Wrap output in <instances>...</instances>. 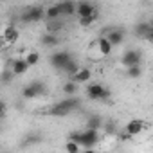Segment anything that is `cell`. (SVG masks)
<instances>
[{"label": "cell", "instance_id": "cell-1", "mask_svg": "<svg viewBox=\"0 0 153 153\" xmlns=\"http://www.w3.org/2000/svg\"><path fill=\"white\" fill-rule=\"evenodd\" d=\"M68 139L70 140H76V142H78L81 148H85V149H92L99 142V131L94 130V128H87L83 131H72L68 135Z\"/></svg>", "mask_w": 153, "mask_h": 153}, {"label": "cell", "instance_id": "cell-2", "mask_svg": "<svg viewBox=\"0 0 153 153\" xmlns=\"http://www.w3.org/2000/svg\"><path fill=\"white\" fill-rule=\"evenodd\" d=\"M79 105H81V103H79V99H78V97H74V96H67V99H63V101L56 103L54 106H51L49 115H54V117H65V115H68L70 112H74Z\"/></svg>", "mask_w": 153, "mask_h": 153}, {"label": "cell", "instance_id": "cell-3", "mask_svg": "<svg viewBox=\"0 0 153 153\" xmlns=\"http://www.w3.org/2000/svg\"><path fill=\"white\" fill-rule=\"evenodd\" d=\"M43 18H45V9H43L42 6L27 7V9L22 13V16H20L22 24H36V22H42Z\"/></svg>", "mask_w": 153, "mask_h": 153}, {"label": "cell", "instance_id": "cell-4", "mask_svg": "<svg viewBox=\"0 0 153 153\" xmlns=\"http://www.w3.org/2000/svg\"><path fill=\"white\" fill-rule=\"evenodd\" d=\"M87 96H88V99H92V101H103V99H108V97H110V92H108L103 85L92 83V85L87 87Z\"/></svg>", "mask_w": 153, "mask_h": 153}, {"label": "cell", "instance_id": "cell-5", "mask_svg": "<svg viewBox=\"0 0 153 153\" xmlns=\"http://www.w3.org/2000/svg\"><path fill=\"white\" fill-rule=\"evenodd\" d=\"M121 61H123V65H124V67H131V65H140V63H142V54H140V51L130 49V51H126V52L123 54Z\"/></svg>", "mask_w": 153, "mask_h": 153}, {"label": "cell", "instance_id": "cell-6", "mask_svg": "<svg viewBox=\"0 0 153 153\" xmlns=\"http://www.w3.org/2000/svg\"><path fill=\"white\" fill-rule=\"evenodd\" d=\"M72 58V54L68 52V51H59V52H54L52 56H51V65L54 67V68H58V70H61V67L68 61Z\"/></svg>", "mask_w": 153, "mask_h": 153}, {"label": "cell", "instance_id": "cell-7", "mask_svg": "<svg viewBox=\"0 0 153 153\" xmlns=\"http://www.w3.org/2000/svg\"><path fill=\"white\" fill-rule=\"evenodd\" d=\"M96 11H97V7L92 2H88V0H81V2L76 4V15H78L79 18L81 16H88V15H92Z\"/></svg>", "mask_w": 153, "mask_h": 153}, {"label": "cell", "instance_id": "cell-8", "mask_svg": "<svg viewBox=\"0 0 153 153\" xmlns=\"http://www.w3.org/2000/svg\"><path fill=\"white\" fill-rule=\"evenodd\" d=\"M105 38L112 43V47L121 45V43L124 42V31H123V29H117V27L108 29V31H106V34H105Z\"/></svg>", "mask_w": 153, "mask_h": 153}, {"label": "cell", "instance_id": "cell-9", "mask_svg": "<svg viewBox=\"0 0 153 153\" xmlns=\"http://www.w3.org/2000/svg\"><path fill=\"white\" fill-rule=\"evenodd\" d=\"M135 34H137L139 38H142V40L151 42V40H153V27H151L148 22H140V24L135 27Z\"/></svg>", "mask_w": 153, "mask_h": 153}, {"label": "cell", "instance_id": "cell-10", "mask_svg": "<svg viewBox=\"0 0 153 153\" xmlns=\"http://www.w3.org/2000/svg\"><path fill=\"white\" fill-rule=\"evenodd\" d=\"M2 38H4L6 45H15L18 42V38H20V33H18V29L15 25H7L4 29V33H2Z\"/></svg>", "mask_w": 153, "mask_h": 153}, {"label": "cell", "instance_id": "cell-11", "mask_svg": "<svg viewBox=\"0 0 153 153\" xmlns=\"http://www.w3.org/2000/svg\"><path fill=\"white\" fill-rule=\"evenodd\" d=\"M9 67H11V72H13V76H22V74H25V72L31 68L24 58H16V59H13V61L9 63Z\"/></svg>", "mask_w": 153, "mask_h": 153}, {"label": "cell", "instance_id": "cell-12", "mask_svg": "<svg viewBox=\"0 0 153 153\" xmlns=\"http://www.w3.org/2000/svg\"><path fill=\"white\" fill-rule=\"evenodd\" d=\"M126 131L131 135V137H135V135H139V133H142V130L146 128V123L142 121V119H131V121H128L126 123Z\"/></svg>", "mask_w": 153, "mask_h": 153}, {"label": "cell", "instance_id": "cell-13", "mask_svg": "<svg viewBox=\"0 0 153 153\" xmlns=\"http://www.w3.org/2000/svg\"><path fill=\"white\" fill-rule=\"evenodd\" d=\"M72 81H76V83H85V81H90V78H92V72H90V68H85V67H79L78 70H76L72 76Z\"/></svg>", "mask_w": 153, "mask_h": 153}, {"label": "cell", "instance_id": "cell-14", "mask_svg": "<svg viewBox=\"0 0 153 153\" xmlns=\"http://www.w3.org/2000/svg\"><path fill=\"white\" fill-rule=\"evenodd\" d=\"M58 7H59V13L65 15V16L76 15V2L74 0H63L61 4H58Z\"/></svg>", "mask_w": 153, "mask_h": 153}, {"label": "cell", "instance_id": "cell-15", "mask_svg": "<svg viewBox=\"0 0 153 153\" xmlns=\"http://www.w3.org/2000/svg\"><path fill=\"white\" fill-rule=\"evenodd\" d=\"M96 45H97L99 52H101L105 58H106V56H110V52H112V49H114V47H112V43H110L105 36H101V38L97 40V43H96Z\"/></svg>", "mask_w": 153, "mask_h": 153}, {"label": "cell", "instance_id": "cell-16", "mask_svg": "<svg viewBox=\"0 0 153 153\" xmlns=\"http://www.w3.org/2000/svg\"><path fill=\"white\" fill-rule=\"evenodd\" d=\"M58 43H59V38H58V34L45 33V34L42 36V45H45V47H56Z\"/></svg>", "mask_w": 153, "mask_h": 153}, {"label": "cell", "instance_id": "cell-17", "mask_svg": "<svg viewBox=\"0 0 153 153\" xmlns=\"http://www.w3.org/2000/svg\"><path fill=\"white\" fill-rule=\"evenodd\" d=\"M78 68H79V63L76 61V58H74V56H72V58H70V59H68V61L61 67V70H63V72H67L68 76H72V74H74L76 70H78Z\"/></svg>", "mask_w": 153, "mask_h": 153}, {"label": "cell", "instance_id": "cell-18", "mask_svg": "<svg viewBox=\"0 0 153 153\" xmlns=\"http://www.w3.org/2000/svg\"><path fill=\"white\" fill-rule=\"evenodd\" d=\"M97 18H99V13H97V11L92 13V15H88V16H81V18H79V25H81V27H90L92 24L97 22Z\"/></svg>", "mask_w": 153, "mask_h": 153}, {"label": "cell", "instance_id": "cell-19", "mask_svg": "<svg viewBox=\"0 0 153 153\" xmlns=\"http://www.w3.org/2000/svg\"><path fill=\"white\" fill-rule=\"evenodd\" d=\"M126 74H128V78H131V79H139L140 76H142V67L140 65L126 67Z\"/></svg>", "mask_w": 153, "mask_h": 153}, {"label": "cell", "instance_id": "cell-20", "mask_svg": "<svg viewBox=\"0 0 153 153\" xmlns=\"http://www.w3.org/2000/svg\"><path fill=\"white\" fill-rule=\"evenodd\" d=\"M59 16H61V13H59L58 4H54V6H51V7L45 9V18H47V20H56V18H59Z\"/></svg>", "mask_w": 153, "mask_h": 153}, {"label": "cell", "instance_id": "cell-21", "mask_svg": "<svg viewBox=\"0 0 153 153\" xmlns=\"http://www.w3.org/2000/svg\"><path fill=\"white\" fill-rule=\"evenodd\" d=\"M63 29V24L56 18V20H49V24H47V33H52V34H58L59 31Z\"/></svg>", "mask_w": 153, "mask_h": 153}, {"label": "cell", "instance_id": "cell-22", "mask_svg": "<svg viewBox=\"0 0 153 153\" xmlns=\"http://www.w3.org/2000/svg\"><path fill=\"white\" fill-rule=\"evenodd\" d=\"M87 128H94V130L103 128V119H101L99 115H92V117L87 121Z\"/></svg>", "mask_w": 153, "mask_h": 153}, {"label": "cell", "instance_id": "cell-23", "mask_svg": "<svg viewBox=\"0 0 153 153\" xmlns=\"http://www.w3.org/2000/svg\"><path fill=\"white\" fill-rule=\"evenodd\" d=\"M63 92H65V96H74L76 92H78V83L76 81H67L65 85H63Z\"/></svg>", "mask_w": 153, "mask_h": 153}, {"label": "cell", "instance_id": "cell-24", "mask_svg": "<svg viewBox=\"0 0 153 153\" xmlns=\"http://www.w3.org/2000/svg\"><path fill=\"white\" fill-rule=\"evenodd\" d=\"M31 87L34 88V92H36V96L40 97V96H45V92H47V87H45V83L43 81H33L31 83Z\"/></svg>", "mask_w": 153, "mask_h": 153}, {"label": "cell", "instance_id": "cell-25", "mask_svg": "<svg viewBox=\"0 0 153 153\" xmlns=\"http://www.w3.org/2000/svg\"><path fill=\"white\" fill-rule=\"evenodd\" d=\"M24 59L27 61V65H29V67H34V65L40 61V54H38V52H34V51H31V52H27V56H25Z\"/></svg>", "mask_w": 153, "mask_h": 153}, {"label": "cell", "instance_id": "cell-26", "mask_svg": "<svg viewBox=\"0 0 153 153\" xmlns=\"http://www.w3.org/2000/svg\"><path fill=\"white\" fill-rule=\"evenodd\" d=\"M65 149L67 151H70V153H78V151H81V146L76 142V140H67V144H65Z\"/></svg>", "mask_w": 153, "mask_h": 153}, {"label": "cell", "instance_id": "cell-27", "mask_svg": "<svg viewBox=\"0 0 153 153\" xmlns=\"http://www.w3.org/2000/svg\"><path fill=\"white\" fill-rule=\"evenodd\" d=\"M22 96H24V99H34V97H38L36 92H34V88L31 85H27V87L22 88Z\"/></svg>", "mask_w": 153, "mask_h": 153}, {"label": "cell", "instance_id": "cell-28", "mask_svg": "<svg viewBox=\"0 0 153 153\" xmlns=\"http://www.w3.org/2000/svg\"><path fill=\"white\" fill-rule=\"evenodd\" d=\"M105 128H106V133L108 135H114L115 133V123H106V124H103Z\"/></svg>", "mask_w": 153, "mask_h": 153}, {"label": "cell", "instance_id": "cell-29", "mask_svg": "<svg viewBox=\"0 0 153 153\" xmlns=\"http://www.w3.org/2000/svg\"><path fill=\"white\" fill-rule=\"evenodd\" d=\"M0 79H2V83H9L11 81V74L9 72H4L2 76H0Z\"/></svg>", "mask_w": 153, "mask_h": 153}, {"label": "cell", "instance_id": "cell-30", "mask_svg": "<svg viewBox=\"0 0 153 153\" xmlns=\"http://www.w3.org/2000/svg\"><path fill=\"white\" fill-rule=\"evenodd\" d=\"M6 110H7L6 103H4V101H0V119H2V117L6 115Z\"/></svg>", "mask_w": 153, "mask_h": 153}, {"label": "cell", "instance_id": "cell-31", "mask_svg": "<svg viewBox=\"0 0 153 153\" xmlns=\"http://www.w3.org/2000/svg\"><path fill=\"white\" fill-rule=\"evenodd\" d=\"M119 139H121V140H130V139H131V135H130V133H128V131H126V133H124V131H123V133H121V135H119Z\"/></svg>", "mask_w": 153, "mask_h": 153}, {"label": "cell", "instance_id": "cell-32", "mask_svg": "<svg viewBox=\"0 0 153 153\" xmlns=\"http://www.w3.org/2000/svg\"><path fill=\"white\" fill-rule=\"evenodd\" d=\"M6 47V42H4V38H2V34H0V51H2Z\"/></svg>", "mask_w": 153, "mask_h": 153}, {"label": "cell", "instance_id": "cell-33", "mask_svg": "<svg viewBox=\"0 0 153 153\" xmlns=\"http://www.w3.org/2000/svg\"><path fill=\"white\" fill-rule=\"evenodd\" d=\"M0 2H6V0H0Z\"/></svg>", "mask_w": 153, "mask_h": 153}]
</instances>
